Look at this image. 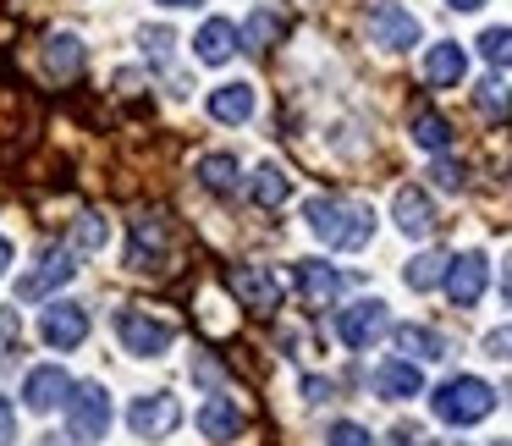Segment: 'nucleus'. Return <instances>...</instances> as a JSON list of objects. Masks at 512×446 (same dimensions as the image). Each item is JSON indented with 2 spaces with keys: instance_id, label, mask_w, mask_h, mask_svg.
Instances as JSON below:
<instances>
[{
  "instance_id": "obj_14",
  "label": "nucleus",
  "mask_w": 512,
  "mask_h": 446,
  "mask_svg": "<svg viewBox=\"0 0 512 446\" xmlns=\"http://www.w3.org/2000/svg\"><path fill=\"white\" fill-rule=\"evenodd\" d=\"M72 397V375L61 364H39V369H28V380H23V402H28V413H50L56 402H67Z\"/></svg>"
},
{
  "instance_id": "obj_36",
  "label": "nucleus",
  "mask_w": 512,
  "mask_h": 446,
  "mask_svg": "<svg viewBox=\"0 0 512 446\" xmlns=\"http://www.w3.org/2000/svg\"><path fill=\"white\" fill-rule=\"evenodd\" d=\"M430 177H435V188H446V193H452V188H463V171H457L452 160H441V166H435Z\"/></svg>"
},
{
  "instance_id": "obj_45",
  "label": "nucleus",
  "mask_w": 512,
  "mask_h": 446,
  "mask_svg": "<svg viewBox=\"0 0 512 446\" xmlns=\"http://www.w3.org/2000/svg\"><path fill=\"white\" fill-rule=\"evenodd\" d=\"M490 446H512V441H490Z\"/></svg>"
},
{
  "instance_id": "obj_7",
  "label": "nucleus",
  "mask_w": 512,
  "mask_h": 446,
  "mask_svg": "<svg viewBox=\"0 0 512 446\" xmlns=\"http://www.w3.org/2000/svg\"><path fill=\"white\" fill-rule=\"evenodd\" d=\"M72 276H78V248H45V254H39V265L17 281V298L39 303V298H50L56 287H67Z\"/></svg>"
},
{
  "instance_id": "obj_25",
  "label": "nucleus",
  "mask_w": 512,
  "mask_h": 446,
  "mask_svg": "<svg viewBox=\"0 0 512 446\" xmlns=\"http://www.w3.org/2000/svg\"><path fill=\"white\" fill-rule=\"evenodd\" d=\"M287 193H292V182L281 177V166H259L254 177H248V199H254V204H265V210L287 204Z\"/></svg>"
},
{
  "instance_id": "obj_38",
  "label": "nucleus",
  "mask_w": 512,
  "mask_h": 446,
  "mask_svg": "<svg viewBox=\"0 0 512 446\" xmlns=\"http://www.w3.org/2000/svg\"><path fill=\"white\" fill-rule=\"evenodd\" d=\"M386 446H424V441L408 430V424H402V430H391V435H386Z\"/></svg>"
},
{
  "instance_id": "obj_30",
  "label": "nucleus",
  "mask_w": 512,
  "mask_h": 446,
  "mask_svg": "<svg viewBox=\"0 0 512 446\" xmlns=\"http://www.w3.org/2000/svg\"><path fill=\"white\" fill-rule=\"evenodd\" d=\"M325 446H375V435H369L364 424H353V419H336L331 430H325Z\"/></svg>"
},
{
  "instance_id": "obj_4",
  "label": "nucleus",
  "mask_w": 512,
  "mask_h": 446,
  "mask_svg": "<svg viewBox=\"0 0 512 446\" xmlns=\"http://www.w3.org/2000/svg\"><path fill=\"white\" fill-rule=\"evenodd\" d=\"M116 342L133 358H160L177 342V325L160 320V314H144V309H116Z\"/></svg>"
},
{
  "instance_id": "obj_39",
  "label": "nucleus",
  "mask_w": 512,
  "mask_h": 446,
  "mask_svg": "<svg viewBox=\"0 0 512 446\" xmlns=\"http://www.w3.org/2000/svg\"><path fill=\"white\" fill-rule=\"evenodd\" d=\"M446 6H452V12H479L485 0H446Z\"/></svg>"
},
{
  "instance_id": "obj_35",
  "label": "nucleus",
  "mask_w": 512,
  "mask_h": 446,
  "mask_svg": "<svg viewBox=\"0 0 512 446\" xmlns=\"http://www.w3.org/2000/svg\"><path fill=\"white\" fill-rule=\"evenodd\" d=\"M12 441H17V408L0 397V446H12Z\"/></svg>"
},
{
  "instance_id": "obj_6",
  "label": "nucleus",
  "mask_w": 512,
  "mask_h": 446,
  "mask_svg": "<svg viewBox=\"0 0 512 446\" xmlns=\"http://www.w3.org/2000/svg\"><path fill=\"white\" fill-rule=\"evenodd\" d=\"M386 331H391L386 298H358L347 309H336V342L342 347H375Z\"/></svg>"
},
{
  "instance_id": "obj_41",
  "label": "nucleus",
  "mask_w": 512,
  "mask_h": 446,
  "mask_svg": "<svg viewBox=\"0 0 512 446\" xmlns=\"http://www.w3.org/2000/svg\"><path fill=\"white\" fill-rule=\"evenodd\" d=\"M501 298L512 303V265H507V276H501Z\"/></svg>"
},
{
  "instance_id": "obj_1",
  "label": "nucleus",
  "mask_w": 512,
  "mask_h": 446,
  "mask_svg": "<svg viewBox=\"0 0 512 446\" xmlns=\"http://www.w3.org/2000/svg\"><path fill=\"white\" fill-rule=\"evenodd\" d=\"M303 221H309V232L320 237V243H331L336 254H353V248H364L369 237H375V215L358 199H331V193H320V199L303 204Z\"/></svg>"
},
{
  "instance_id": "obj_42",
  "label": "nucleus",
  "mask_w": 512,
  "mask_h": 446,
  "mask_svg": "<svg viewBox=\"0 0 512 446\" xmlns=\"http://www.w3.org/2000/svg\"><path fill=\"white\" fill-rule=\"evenodd\" d=\"M39 446H78V441H61V435H45Z\"/></svg>"
},
{
  "instance_id": "obj_19",
  "label": "nucleus",
  "mask_w": 512,
  "mask_h": 446,
  "mask_svg": "<svg viewBox=\"0 0 512 446\" xmlns=\"http://www.w3.org/2000/svg\"><path fill=\"white\" fill-rule=\"evenodd\" d=\"M254 89L248 83H221V89H210V100H204V111L215 116V122H226V127H243L248 116H254Z\"/></svg>"
},
{
  "instance_id": "obj_2",
  "label": "nucleus",
  "mask_w": 512,
  "mask_h": 446,
  "mask_svg": "<svg viewBox=\"0 0 512 446\" xmlns=\"http://www.w3.org/2000/svg\"><path fill=\"white\" fill-rule=\"evenodd\" d=\"M430 413L441 424H457V430H463V424H479V419L496 413V386L479 380V375H452L430 391Z\"/></svg>"
},
{
  "instance_id": "obj_40",
  "label": "nucleus",
  "mask_w": 512,
  "mask_h": 446,
  "mask_svg": "<svg viewBox=\"0 0 512 446\" xmlns=\"http://www.w3.org/2000/svg\"><path fill=\"white\" fill-rule=\"evenodd\" d=\"M6 265H12V243L0 237V276H6Z\"/></svg>"
},
{
  "instance_id": "obj_31",
  "label": "nucleus",
  "mask_w": 512,
  "mask_h": 446,
  "mask_svg": "<svg viewBox=\"0 0 512 446\" xmlns=\"http://www.w3.org/2000/svg\"><path fill=\"white\" fill-rule=\"evenodd\" d=\"M105 237H111V232H105V221H100V215H78V232H72V243H78L83 254L105 248Z\"/></svg>"
},
{
  "instance_id": "obj_11",
  "label": "nucleus",
  "mask_w": 512,
  "mask_h": 446,
  "mask_svg": "<svg viewBox=\"0 0 512 446\" xmlns=\"http://www.w3.org/2000/svg\"><path fill=\"white\" fill-rule=\"evenodd\" d=\"M39 336L50 347H61V353H72V347L89 342V309L83 303H50L45 320H39Z\"/></svg>"
},
{
  "instance_id": "obj_22",
  "label": "nucleus",
  "mask_w": 512,
  "mask_h": 446,
  "mask_svg": "<svg viewBox=\"0 0 512 446\" xmlns=\"http://www.w3.org/2000/svg\"><path fill=\"white\" fill-rule=\"evenodd\" d=\"M45 67H50V78L72 83L83 72V39L78 34H50L45 39Z\"/></svg>"
},
{
  "instance_id": "obj_27",
  "label": "nucleus",
  "mask_w": 512,
  "mask_h": 446,
  "mask_svg": "<svg viewBox=\"0 0 512 446\" xmlns=\"http://www.w3.org/2000/svg\"><path fill=\"white\" fill-rule=\"evenodd\" d=\"M281 34H287V17H276V12H254L243 23V45L248 50H270Z\"/></svg>"
},
{
  "instance_id": "obj_8",
  "label": "nucleus",
  "mask_w": 512,
  "mask_h": 446,
  "mask_svg": "<svg viewBox=\"0 0 512 446\" xmlns=\"http://www.w3.org/2000/svg\"><path fill=\"white\" fill-rule=\"evenodd\" d=\"M127 424H133L138 441H166V435L182 424V402L171 397V391H149V397H133V408H127Z\"/></svg>"
},
{
  "instance_id": "obj_24",
  "label": "nucleus",
  "mask_w": 512,
  "mask_h": 446,
  "mask_svg": "<svg viewBox=\"0 0 512 446\" xmlns=\"http://www.w3.org/2000/svg\"><path fill=\"white\" fill-rule=\"evenodd\" d=\"M413 144H419L424 155H446V149H452V122H446L441 111H419L413 116Z\"/></svg>"
},
{
  "instance_id": "obj_32",
  "label": "nucleus",
  "mask_w": 512,
  "mask_h": 446,
  "mask_svg": "<svg viewBox=\"0 0 512 446\" xmlns=\"http://www.w3.org/2000/svg\"><path fill=\"white\" fill-rule=\"evenodd\" d=\"M138 45H144L149 61H171V45H177V34H171V28H144V34H138Z\"/></svg>"
},
{
  "instance_id": "obj_23",
  "label": "nucleus",
  "mask_w": 512,
  "mask_h": 446,
  "mask_svg": "<svg viewBox=\"0 0 512 446\" xmlns=\"http://www.w3.org/2000/svg\"><path fill=\"white\" fill-rule=\"evenodd\" d=\"M446 265H452V259H446L441 248H424V254H413L408 265H402V281H408L413 292H435V287H446Z\"/></svg>"
},
{
  "instance_id": "obj_15",
  "label": "nucleus",
  "mask_w": 512,
  "mask_h": 446,
  "mask_svg": "<svg viewBox=\"0 0 512 446\" xmlns=\"http://www.w3.org/2000/svg\"><path fill=\"white\" fill-rule=\"evenodd\" d=\"M424 89H457V83L468 78V50L452 45V39H441V45L424 50Z\"/></svg>"
},
{
  "instance_id": "obj_43",
  "label": "nucleus",
  "mask_w": 512,
  "mask_h": 446,
  "mask_svg": "<svg viewBox=\"0 0 512 446\" xmlns=\"http://www.w3.org/2000/svg\"><path fill=\"white\" fill-rule=\"evenodd\" d=\"M160 6H204V0H160Z\"/></svg>"
},
{
  "instance_id": "obj_37",
  "label": "nucleus",
  "mask_w": 512,
  "mask_h": 446,
  "mask_svg": "<svg viewBox=\"0 0 512 446\" xmlns=\"http://www.w3.org/2000/svg\"><path fill=\"white\" fill-rule=\"evenodd\" d=\"M303 391H309V402H325V397H331V380L309 375V380H303Z\"/></svg>"
},
{
  "instance_id": "obj_33",
  "label": "nucleus",
  "mask_w": 512,
  "mask_h": 446,
  "mask_svg": "<svg viewBox=\"0 0 512 446\" xmlns=\"http://www.w3.org/2000/svg\"><path fill=\"white\" fill-rule=\"evenodd\" d=\"M17 336H23L17 314H12V309H0V353H12V347H17Z\"/></svg>"
},
{
  "instance_id": "obj_9",
  "label": "nucleus",
  "mask_w": 512,
  "mask_h": 446,
  "mask_svg": "<svg viewBox=\"0 0 512 446\" xmlns=\"http://www.w3.org/2000/svg\"><path fill=\"white\" fill-rule=\"evenodd\" d=\"M490 287V259L479 254V248H468V254H457L452 265H446V298L457 303V309H474L479 298H485Z\"/></svg>"
},
{
  "instance_id": "obj_20",
  "label": "nucleus",
  "mask_w": 512,
  "mask_h": 446,
  "mask_svg": "<svg viewBox=\"0 0 512 446\" xmlns=\"http://www.w3.org/2000/svg\"><path fill=\"white\" fill-rule=\"evenodd\" d=\"M237 430H243V408H237L232 397H204V408H199V435L204 441H232Z\"/></svg>"
},
{
  "instance_id": "obj_34",
  "label": "nucleus",
  "mask_w": 512,
  "mask_h": 446,
  "mask_svg": "<svg viewBox=\"0 0 512 446\" xmlns=\"http://www.w3.org/2000/svg\"><path fill=\"white\" fill-rule=\"evenodd\" d=\"M485 353L490 358H512V325H501V331L485 336Z\"/></svg>"
},
{
  "instance_id": "obj_13",
  "label": "nucleus",
  "mask_w": 512,
  "mask_h": 446,
  "mask_svg": "<svg viewBox=\"0 0 512 446\" xmlns=\"http://www.w3.org/2000/svg\"><path fill=\"white\" fill-rule=\"evenodd\" d=\"M391 221H397L402 237H430L435 226H441V215H435V199L424 188H397V199H391Z\"/></svg>"
},
{
  "instance_id": "obj_18",
  "label": "nucleus",
  "mask_w": 512,
  "mask_h": 446,
  "mask_svg": "<svg viewBox=\"0 0 512 446\" xmlns=\"http://www.w3.org/2000/svg\"><path fill=\"white\" fill-rule=\"evenodd\" d=\"M160 259H166V221H160V215H138L133 243H127V265L133 270H160Z\"/></svg>"
},
{
  "instance_id": "obj_12",
  "label": "nucleus",
  "mask_w": 512,
  "mask_h": 446,
  "mask_svg": "<svg viewBox=\"0 0 512 446\" xmlns=\"http://www.w3.org/2000/svg\"><path fill=\"white\" fill-rule=\"evenodd\" d=\"M232 292L248 303L254 314H276L281 309V276L270 265H237L232 270Z\"/></svg>"
},
{
  "instance_id": "obj_5",
  "label": "nucleus",
  "mask_w": 512,
  "mask_h": 446,
  "mask_svg": "<svg viewBox=\"0 0 512 446\" xmlns=\"http://www.w3.org/2000/svg\"><path fill=\"white\" fill-rule=\"evenodd\" d=\"M67 430H72V441H105V430H111V397H105L100 380L72 386V397H67Z\"/></svg>"
},
{
  "instance_id": "obj_17",
  "label": "nucleus",
  "mask_w": 512,
  "mask_h": 446,
  "mask_svg": "<svg viewBox=\"0 0 512 446\" xmlns=\"http://www.w3.org/2000/svg\"><path fill=\"white\" fill-rule=\"evenodd\" d=\"M369 386H375V397H386V402H408V397L424 391V375H419L413 358H386V364L369 375Z\"/></svg>"
},
{
  "instance_id": "obj_44",
  "label": "nucleus",
  "mask_w": 512,
  "mask_h": 446,
  "mask_svg": "<svg viewBox=\"0 0 512 446\" xmlns=\"http://www.w3.org/2000/svg\"><path fill=\"white\" fill-rule=\"evenodd\" d=\"M424 446H452V441H424Z\"/></svg>"
},
{
  "instance_id": "obj_16",
  "label": "nucleus",
  "mask_w": 512,
  "mask_h": 446,
  "mask_svg": "<svg viewBox=\"0 0 512 446\" xmlns=\"http://www.w3.org/2000/svg\"><path fill=\"white\" fill-rule=\"evenodd\" d=\"M237 45H243V28L226 23V17H210V23L193 34V56H199L204 67H226V61L237 56Z\"/></svg>"
},
{
  "instance_id": "obj_28",
  "label": "nucleus",
  "mask_w": 512,
  "mask_h": 446,
  "mask_svg": "<svg viewBox=\"0 0 512 446\" xmlns=\"http://www.w3.org/2000/svg\"><path fill=\"white\" fill-rule=\"evenodd\" d=\"M237 177H243V171H237L232 155H204V160H199V182H204L210 193H232Z\"/></svg>"
},
{
  "instance_id": "obj_29",
  "label": "nucleus",
  "mask_w": 512,
  "mask_h": 446,
  "mask_svg": "<svg viewBox=\"0 0 512 446\" xmlns=\"http://www.w3.org/2000/svg\"><path fill=\"white\" fill-rule=\"evenodd\" d=\"M474 50L490 67H512V28H485V34L474 39Z\"/></svg>"
},
{
  "instance_id": "obj_3",
  "label": "nucleus",
  "mask_w": 512,
  "mask_h": 446,
  "mask_svg": "<svg viewBox=\"0 0 512 446\" xmlns=\"http://www.w3.org/2000/svg\"><path fill=\"white\" fill-rule=\"evenodd\" d=\"M364 34L375 50H386V56H402V50L419 45V17L408 12V6H397V0H369V12H364Z\"/></svg>"
},
{
  "instance_id": "obj_10",
  "label": "nucleus",
  "mask_w": 512,
  "mask_h": 446,
  "mask_svg": "<svg viewBox=\"0 0 512 446\" xmlns=\"http://www.w3.org/2000/svg\"><path fill=\"white\" fill-rule=\"evenodd\" d=\"M292 281H298L309 309H325V303H336L347 292V276L336 265H325V259H298V265H292Z\"/></svg>"
},
{
  "instance_id": "obj_21",
  "label": "nucleus",
  "mask_w": 512,
  "mask_h": 446,
  "mask_svg": "<svg viewBox=\"0 0 512 446\" xmlns=\"http://www.w3.org/2000/svg\"><path fill=\"white\" fill-rule=\"evenodd\" d=\"M397 347L413 358V364H441V358H446V336L435 331V325H419V320L397 325Z\"/></svg>"
},
{
  "instance_id": "obj_26",
  "label": "nucleus",
  "mask_w": 512,
  "mask_h": 446,
  "mask_svg": "<svg viewBox=\"0 0 512 446\" xmlns=\"http://www.w3.org/2000/svg\"><path fill=\"white\" fill-rule=\"evenodd\" d=\"M474 105L490 116V122H512V89L501 78H485V83H474Z\"/></svg>"
}]
</instances>
